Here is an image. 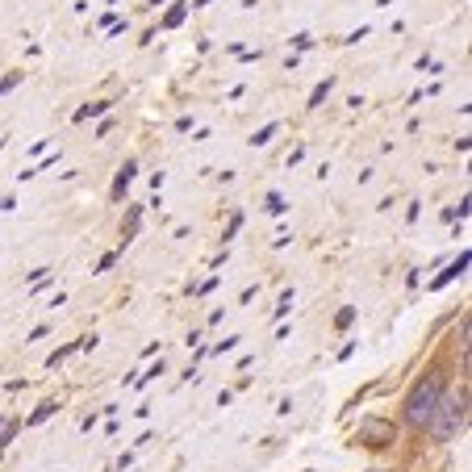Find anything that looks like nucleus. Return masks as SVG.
Wrapping results in <instances>:
<instances>
[{"label": "nucleus", "mask_w": 472, "mask_h": 472, "mask_svg": "<svg viewBox=\"0 0 472 472\" xmlns=\"http://www.w3.org/2000/svg\"><path fill=\"white\" fill-rule=\"evenodd\" d=\"M439 401H443V377H431V381H423V385H418V393L409 397V405H405V418H409L414 427H431V418H435Z\"/></svg>", "instance_id": "1"}, {"label": "nucleus", "mask_w": 472, "mask_h": 472, "mask_svg": "<svg viewBox=\"0 0 472 472\" xmlns=\"http://www.w3.org/2000/svg\"><path fill=\"white\" fill-rule=\"evenodd\" d=\"M359 435H368V443H385V439H389V427H385V423H363Z\"/></svg>", "instance_id": "2"}]
</instances>
